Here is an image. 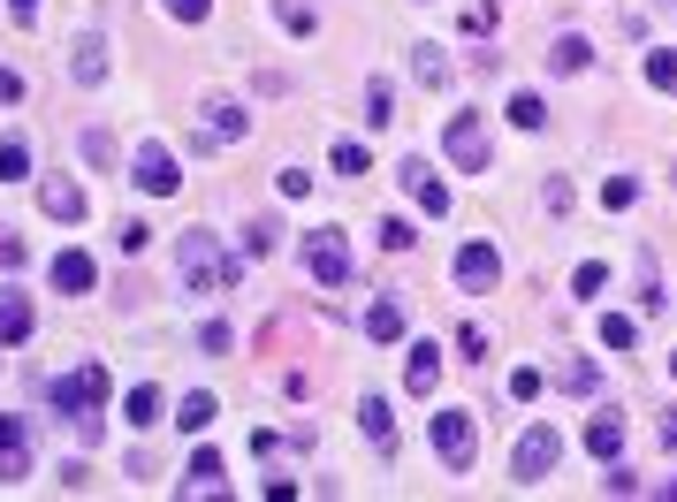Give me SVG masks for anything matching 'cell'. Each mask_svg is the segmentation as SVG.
Segmentation results:
<instances>
[{"label": "cell", "instance_id": "cell-1", "mask_svg": "<svg viewBox=\"0 0 677 502\" xmlns=\"http://www.w3.org/2000/svg\"><path fill=\"white\" fill-rule=\"evenodd\" d=\"M46 396H54V411H61V419H77L84 434H100V404H107V365H92V358H84V365H77V373H61V381H54Z\"/></svg>", "mask_w": 677, "mask_h": 502}, {"label": "cell", "instance_id": "cell-2", "mask_svg": "<svg viewBox=\"0 0 677 502\" xmlns=\"http://www.w3.org/2000/svg\"><path fill=\"white\" fill-rule=\"evenodd\" d=\"M175 267H183V282H190L198 297H221V290L236 282V267L221 259V244H213L206 229H190V236H183V252H175Z\"/></svg>", "mask_w": 677, "mask_h": 502}, {"label": "cell", "instance_id": "cell-3", "mask_svg": "<svg viewBox=\"0 0 677 502\" xmlns=\"http://www.w3.org/2000/svg\"><path fill=\"white\" fill-rule=\"evenodd\" d=\"M427 434H434V457H442L450 472H472V457H480L472 411H434V419H427Z\"/></svg>", "mask_w": 677, "mask_h": 502}, {"label": "cell", "instance_id": "cell-4", "mask_svg": "<svg viewBox=\"0 0 677 502\" xmlns=\"http://www.w3.org/2000/svg\"><path fill=\"white\" fill-rule=\"evenodd\" d=\"M556 465H563V434H556V427H525V442H517V457H510V480H517V488H540Z\"/></svg>", "mask_w": 677, "mask_h": 502}, {"label": "cell", "instance_id": "cell-5", "mask_svg": "<svg viewBox=\"0 0 677 502\" xmlns=\"http://www.w3.org/2000/svg\"><path fill=\"white\" fill-rule=\"evenodd\" d=\"M305 275L328 282V290L350 282V244H342V229H313V236H305Z\"/></svg>", "mask_w": 677, "mask_h": 502}, {"label": "cell", "instance_id": "cell-6", "mask_svg": "<svg viewBox=\"0 0 677 502\" xmlns=\"http://www.w3.org/2000/svg\"><path fill=\"white\" fill-rule=\"evenodd\" d=\"M442 153L465 167V175H488V122H480V115H450V130H442Z\"/></svg>", "mask_w": 677, "mask_h": 502}, {"label": "cell", "instance_id": "cell-7", "mask_svg": "<svg viewBox=\"0 0 677 502\" xmlns=\"http://www.w3.org/2000/svg\"><path fill=\"white\" fill-rule=\"evenodd\" d=\"M130 183H138L145 198H175L183 167H175V153H168V145H153V138H145V145L130 153Z\"/></svg>", "mask_w": 677, "mask_h": 502}, {"label": "cell", "instance_id": "cell-8", "mask_svg": "<svg viewBox=\"0 0 677 502\" xmlns=\"http://www.w3.org/2000/svg\"><path fill=\"white\" fill-rule=\"evenodd\" d=\"M396 175H404V190H411V206H419V213H434V221L450 213V183H442L427 161H404Z\"/></svg>", "mask_w": 677, "mask_h": 502}, {"label": "cell", "instance_id": "cell-9", "mask_svg": "<svg viewBox=\"0 0 677 502\" xmlns=\"http://www.w3.org/2000/svg\"><path fill=\"white\" fill-rule=\"evenodd\" d=\"M38 206H46L54 221H69V229H77V221L92 213V198H84V183H69V175H46V183H38Z\"/></svg>", "mask_w": 677, "mask_h": 502}, {"label": "cell", "instance_id": "cell-10", "mask_svg": "<svg viewBox=\"0 0 677 502\" xmlns=\"http://www.w3.org/2000/svg\"><path fill=\"white\" fill-rule=\"evenodd\" d=\"M503 282V252L495 244H465L457 252V290H495Z\"/></svg>", "mask_w": 677, "mask_h": 502}, {"label": "cell", "instance_id": "cell-11", "mask_svg": "<svg viewBox=\"0 0 677 502\" xmlns=\"http://www.w3.org/2000/svg\"><path fill=\"white\" fill-rule=\"evenodd\" d=\"M23 472H31V427L0 411V488H15Z\"/></svg>", "mask_w": 677, "mask_h": 502}, {"label": "cell", "instance_id": "cell-12", "mask_svg": "<svg viewBox=\"0 0 677 502\" xmlns=\"http://www.w3.org/2000/svg\"><path fill=\"white\" fill-rule=\"evenodd\" d=\"M46 275H54V290H61V297H84V290L100 282V267H92L77 244H69V252H54V267H46Z\"/></svg>", "mask_w": 677, "mask_h": 502}, {"label": "cell", "instance_id": "cell-13", "mask_svg": "<svg viewBox=\"0 0 677 502\" xmlns=\"http://www.w3.org/2000/svg\"><path fill=\"white\" fill-rule=\"evenodd\" d=\"M434 381H442V342H411V358H404V388H411V396H434Z\"/></svg>", "mask_w": 677, "mask_h": 502}, {"label": "cell", "instance_id": "cell-14", "mask_svg": "<svg viewBox=\"0 0 677 502\" xmlns=\"http://www.w3.org/2000/svg\"><path fill=\"white\" fill-rule=\"evenodd\" d=\"M244 130H252V115H244L236 100H206V138H213V145H236Z\"/></svg>", "mask_w": 677, "mask_h": 502}, {"label": "cell", "instance_id": "cell-15", "mask_svg": "<svg viewBox=\"0 0 677 502\" xmlns=\"http://www.w3.org/2000/svg\"><path fill=\"white\" fill-rule=\"evenodd\" d=\"M586 450H594L602 465H617V457H625V419H617V411H594V419H586Z\"/></svg>", "mask_w": 677, "mask_h": 502}, {"label": "cell", "instance_id": "cell-16", "mask_svg": "<svg viewBox=\"0 0 677 502\" xmlns=\"http://www.w3.org/2000/svg\"><path fill=\"white\" fill-rule=\"evenodd\" d=\"M175 495H183V502H190V495H229V488H221V457H213V450H198V457H190V472L175 480Z\"/></svg>", "mask_w": 677, "mask_h": 502}, {"label": "cell", "instance_id": "cell-17", "mask_svg": "<svg viewBox=\"0 0 677 502\" xmlns=\"http://www.w3.org/2000/svg\"><path fill=\"white\" fill-rule=\"evenodd\" d=\"M31 328H38V313H31V297L8 282V290H0V342H23Z\"/></svg>", "mask_w": 677, "mask_h": 502}, {"label": "cell", "instance_id": "cell-18", "mask_svg": "<svg viewBox=\"0 0 677 502\" xmlns=\"http://www.w3.org/2000/svg\"><path fill=\"white\" fill-rule=\"evenodd\" d=\"M69 69H77V84H107V38H100V31H84Z\"/></svg>", "mask_w": 677, "mask_h": 502}, {"label": "cell", "instance_id": "cell-19", "mask_svg": "<svg viewBox=\"0 0 677 502\" xmlns=\"http://www.w3.org/2000/svg\"><path fill=\"white\" fill-rule=\"evenodd\" d=\"M586 61H594V46H586V38H579V31H563V38H556V46H548V69H556V77H579V69H586Z\"/></svg>", "mask_w": 677, "mask_h": 502}, {"label": "cell", "instance_id": "cell-20", "mask_svg": "<svg viewBox=\"0 0 677 502\" xmlns=\"http://www.w3.org/2000/svg\"><path fill=\"white\" fill-rule=\"evenodd\" d=\"M358 427H365V442H373V450H388V442H396V419H388V404H381V396H365V404H358Z\"/></svg>", "mask_w": 677, "mask_h": 502}, {"label": "cell", "instance_id": "cell-21", "mask_svg": "<svg viewBox=\"0 0 677 502\" xmlns=\"http://www.w3.org/2000/svg\"><path fill=\"white\" fill-rule=\"evenodd\" d=\"M365 335H373V342H396V335H404V305H396V297L365 305Z\"/></svg>", "mask_w": 677, "mask_h": 502}, {"label": "cell", "instance_id": "cell-22", "mask_svg": "<svg viewBox=\"0 0 677 502\" xmlns=\"http://www.w3.org/2000/svg\"><path fill=\"white\" fill-rule=\"evenodd\" d=\"M175 427H183V434H206V427H213V396H206V388H190V396L175 404Z\"/></svg>", "mask_w": 677, "mask_h": 502}, {"label": "cell", "instance_id": "cell-23", "mask_svg": "<svg viewBox=\"0 0 677 502\" xmlns=\"http://www.w3.org/2000/svg\"><path fill=\"white\" fill-rule=\"evenodd\" d=\"M275 15H282L290 38H313V31H320V8H313V0H275Z\"/></svg>", "mask_w": 677, "mask_h": 502}, {"label": "cell", "instance_id": "cell-24", "mask_svg": "<svg viewBox=\"0 0 677 502\" xmlns=\"http://www.w3.org/2000/svg\"><path fill=\"white\" fill-rule=\"evenodd\" d=\"M411 77H419L427 92H442V84H450V61H442L434 46H419V54H411Z\"/></svg>", "mask_w": 677, "mask_h": 502}, {"label": "cell", "instance_id": "cell-25", "mask_svg": "<svg viewBox=\"0 0 677 502\" xmlns=\"http://www.w3.org/2000/svg\"><path fill=\"white\" fill-rule=\"evenodd\" d=\"M122 411H130V427H153V419H161V388H153V381H138Z\"/></svg>", "mask_w": 677, "mask_h": 502}, {"label": "cell", "instance_id": "cell-26", "mask_svg": "<svg viewBox=\"0 0 677 502\" xmlns=\"http://www.w3.org/2000/svg\"><path fill=\"white\" fill-rule=\"evenodd\" d=\"M31 175V145L23 138H0V183H23Z\"/></svg>", "mask_w": 677, "mask_h": 502}, {"label": "cell", "instance_id": "cell-27", "mask_svg": "<svg viewBox=\"0 0 677 502\" xmlns=\"http://www.w3.org/2000/svg\"><path fill=\"white\" fill-rule=\"evenodd\" d=\"M647 84H655V92H677V46H655V54H647Z\"/></svg>", "mask_w": 677, "mask_h": 502}, {"label": "cell", "instance_id": "cell-28", "mask_svg": "<svg viewBox=\"0 0 677 502\" xmlns=\"http://www.w3.org/2000/svg\"><path fill=\"white\" fill-rule=\"evenodd\" d=\"M275 244H282V221H252L244 229V259H267Z\"/></svg>", "mask_w": 677, "mask_h": 502}, {"label": "cell", "instance_id": "cell-29", "mask_svg": "<svg viewBox=\"0 0 677 502\" xmlns=\"http://www.w3.org/2000/svg\"><path fill=\"white\" fill-rule=\"evenodd\" d=\"M563 388H571V396H594V388H602V365H594V358H571V365H563Z\"/></svg>", "mask_w": 677, "mask_h": 502}, {"label": "cell", "instance_id": "cell-30", "mask_svg": "<svg viewBox=\"0 0 677 502\" xmlns=\"http://www.w3.org/2000/svg\"><path fill=\"white\" fill-rule=\"evenodd\" d=\"M602 342H609V350H632V342H640V320H625V313H602Z\"/></svg>", "mask_w": 677, "mask_h": 502}, {"label": "cell", "instance_id": "cell-31", "mask_svg": "<svg viewBox=\"0 0 677 502\" xmlns=\"http://www.w3.org/2000/svg\"><path fill=\"white\" fill-rule=\"evenodd\" d=\"M388 107H396V92H388V84L373 77V84H365V122H373V130H381V122H396Z\"/></svg>", "mask_w": 677, "mask_h": 502}, {"label": "cell", "instance_id": "cell-32", "mask_svg": "<svg viewBox=\"0 0 677 502\" xmlns=\"http://www.w3.org/2000/svg\"><path fill=\"white\" fill-rule=\"evenodd\" d=\"M510 122H517V130H540V122H548L540 92H517V100H510Z\"/></svg>", "mask_w": 677, "mask_h": 502}, {"label": "cell", "instance_id": "cell-33", "mask_svg": "<svg viewBox=\"0 0 677 502\" xmlns=\"http://www.w3.org/2000/svg\"><path fill=\"white\" fill-rule=\"evenodd\" d=\"M602 206H609V213L640 206V183H632V175H609V183H602Z\"/></svg>", "mask_w": 677, "mask_h": 502}, {"label": "cell", "instance_id": "cell-34", "mask_svg": "<svg viewBox=\"0 0 677 502\" xmlns=\"http://www.w3.org/2000/svg\"><path fill=\"white\" fill-rule=\"evenodd\" d=\"M571 290H579V297H602V290H609V267H602V259H586V267L571 275Z\"/></svg>", "mask_w": 677, "mask_h": 502}, {"label": "cell", "instance_id": "cell-35", "mask_svg": "<svg viewBox=\"0 0 677 502\" xmlns=\"http://www.w3.org/2000/svg\"><path fill=\"white\" fill-rule=\"evenodd\" d=\"M640 305H647V313L663 305V275H655V252H640Z\"/></svg>", "mask_w": 677, "mask_h": 502}, {"label": "cell", "instance_id": "cell-36", "mask_svg": "<svg viewBox=\"0 0 677 502\" xmlns=\"http://www.w3.org/2000/svg\"><path fill=\"white\" fill-rule=\"evenodd\" d=\"M540 388H548V373H540V365H517V373H510V396H517V404H533Z\"/></svg>", "mask_w": 677, "mask_h": 502}, {"label": "cell", "instance_id": "cell-37", "mask_svg": "<svg viewBox=\"0 0 677 502\" xmlns=\"http://www.w3.org/2000/svg\"><path fill=\"white\" fill-rule=\"evenodd\" d=\"M198 350H206V358H221V350H236V328H229V320H206V335H198Z\"/></svg>", "mask_w": 677, "mask_h": 502}, {"label": "cell", "instance_id": "cell-38", "mask_svg": "<svg viewBox=\"0 0 677 502\" xmlns=\"http://www.w3.org/2000/svg\"><path fill=\"white\" fill-rule=\"evenodd\" d=\"M381 244H388V252H411L419 236H411V221H404V213H388V221H381Z\"/></svg>", "mask_w": 677, "mask_h": 502}, {"label": "cell", "instance_id": "cell-39", "mask_svg": "<svg viewBox=\"0 0 677 502\" xmlns=\"http://www.w3.org/2000/svg\"><path fill=\"white\" fill-rule=\"evenodd\" d=\"M328 167H336V175H365V145H336Z\"/></svg>", "mask_w": 677, "mask_h": 502}, {"label": "cell", "instance_id": "cell-40", "mask_svg": "<svg viewBox=\"0 0 677 502\" xmlns=\"http://www.w3.org/2000/svg\"><path fill=\"white\" fill-rule=\"evenodd\" d=\"M84 161L107 167V161H115V138H107V130H84Z\"/></svg>", "mask_w": 677, "mask_h": 502}, {"label": "cell", "instance_id": "cell-41", "mask_svg": "<svg viewBox=\"0 0 677 502\" xmlns=\"http://www.w3.org/2000/svg\"><path fill=\"white\" fill-rule=\"evenodd\" d=\"M161 8H168L175 23H206L213 15V0H161Z\"/></svg>", "mask_w": 677, "mask_h": 502}, {"label": "cell", "instance_id": "cell-42", "mask_svg": "<svg viewBox=\"0 0 677 502\" xmlns=\"http://www.w3.org/2000/svg\"><path fill=\"white\" fill-rule=\"evenodd\" d=\"M540 206H548V213H571V183H563V175H556V183H548V190H540Z\"/></svg>", "mask_w": 677, "mask_h": 502}, {"label": "cell", "instance_id": "cell-43", "mask_svg": "<svg viewBox=\"0 0 677 502\" xmlns=\"http://www.w3.org/2000/svg\"><path fill=\"white\" fill-rule=\"evenodd\" d=\"M602 495H640V480H632L625 465H609V480H602Z\"/></svg>", "mask_w": 677, "mask_h": 502}, {"label": "cell", "instance_id": "cell-44", "mask_svg": "<svg viewBox=\"0 0 677 502\" xmlns=\"http://www.w3.org/2000/svg\"><path fill=\"white\" fill-rule=\"evenodd\" d=\"M15 100H23V77H15V69H0V107H15Z\"/></svg>", "mask_w": 677, "mask_h": 502}, {"label": "cell", "instance_id": "cell-45", "mask_svg": "<svg viewBox=\"0 0 677 502\" xmlns=\"http://www.w3.org/2000/svg\"><path fill=\"white\" fill-rule=\"evenodd\" d=\"M0 267H23V244H15L8 229H0Z\"/></svg>", "mask_w": 677, "mask_h": 502}, {"label": "cell", "instance_id": "cell-46", "mask_svg": "<svg viewBox=\"0 0 677 502\" xmlns=\"http://www.w3.org/2000/svg\"><path fill=\"white\" fill-rule=\"evenodd\" d=\"M663 450H677V411H670V419H663Z\"/></svg>", "mask_w": 677, "mask_h": 502}, {"label": "cell", "instance_id": "cell-47", "mask_svg": "<svg viewBox=\"0 0 677 502\" xmlns=\"http://www.w3.org/2000/svg\"><path fill=\"white\" fill-rule=\"evenodd\" d=\"M8 8H15V15H23V23H31V15H38V0H8Z\"/></svg>", "mask_w": 677, "mask_h": 502}, {"label": "cell", "instance_id": "cell-48", "mask_svg": "<svg viewBox=\"0 0 677 502\" xmlns=\"http://www.w3.org/2000/svg\"><path fill=\"white\" fill-rule=\"evenodd\" d=\"M663 495H670V502H677V480H663Z\"/></svg>", "mask_w": 677, "mask_h": 502}, {"label": "cell", "instance_id": "cell-49", "mask_svg": "<svg viewBox=\"0 0 677 502\" xmlns=\"http://www.w3.org/2000/svg\"><path fill=\"white\" fill-rule=\"evenodd\" d=\"M670 373H677V350H670Z\"/></svg>", "mask_w": 677, "mask_h": 502}]
</instances>
